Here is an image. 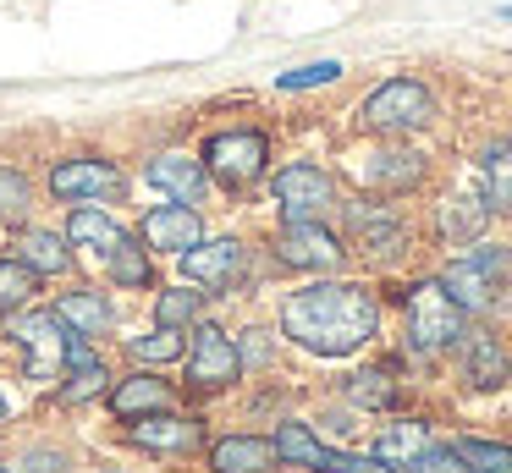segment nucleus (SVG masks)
I'll return each mask as SVG.
<instances>
[{"instance_id":"a878e982","label":"nucleus","mask_w":512,"mask_h":473,"mask_svg":"<svg viewBox=\"0 0 512 473\" xmlns=\"http://www.w3.org/2000/svg\"><path fill=\"white\" fill-rule=\"evenodd\" d=\"M485 220H490V204L479 193H457V198H446V209H441V237L446 242H474L479 231H485Z\"/></svg>"},{"instance_id":"a211bd4d","label":"nucleus","mask_w":512,"mask_h":473,"mask_svg":"<svg viewBox=\"0 0 512 473\" xmlns=\"http://www.w3.org/2000/svg\"><path fill=\"white\" fill-rule=\"evenodd\" d=\"M56 314L67 319L72 336H111V325H116L111 297L94 292V286H83V292H67V297L56 303Z\"/></svg>"},{"instance_id":"7c9ffc66","label":"nucleus","mask_w":512,"mask_h":473,"mask_svg":"<svg viewBox=\"0 0 512 473\" xmlns=\"http://www.w3.org/2000/svg\"><path fill=\"white\" fill-rule=\"evenodd\" d=\"M452 451L468 462V473H512V446H496V440H474V435H463Z\"/></svg>"},{"instance_id":"cd10ccee","label":"nucleus","mask_w":512,"mask_h":473,"mask_svg":"<svg viewBox=\"0 0 512 473\" xmlns=\"http://www.w3.org/2000/svg\"><path fill=\"white\" fill-rule=\"evenodd\" d=\"M39 281H45V275L28 270L23 259H0V314H17V308L34 303Z\"/></svg>"},{"instance_id":"58836bf2","label":"nucleus","mask_w":512,"mask_h":473,"mask_svg":"<svg viewBox=\"0 0 512 473\" xmlns=\"http://www.w3.org/2000/svg\"><path fill=\"white\" fill-rule=\"evenodd\" d=\"M0 413H6V396H0Z\"/></svg>"},{"instance_id":"c85d7f7f","label":"nucleus","mask_w":512,"mask_h":473,"mask_svg":"<svg viewBox=\"0 0 512 473\" xmlns=\"http://www.w3.org/2000/svg\"><path fill=\"white\" fill-rule=\"evenodd\" d=\"M127 352H133L138 363H182L188 336H182L177 325H160V330H149V336H133V341H127Z\"/></svg>"},{"instance_id":"20e7f679","label":"nucleus","mask_w":512,"mask_h":473,"mask_svg":"<svg viewBox=\"0 0 512 473\" xmlns=\"http://www.w3.org/2000/svg\"><path fill=\"white\" fill-rule=\"evenodd\" d=\"M204 171L215 176L221 187H232V193H243V187H254L259 176H265L270 165V138L254 127H237V132H215L210 143H204Z\"/></svg>"},{"instance_id":"c9c22d12","label":"nucleus","mask_w":512,"mask_h":473,"mask_svg":"<svg viewBox=\"0 0 512 473\" xmlns=\"http://www.w3.org/2000/svg\"><path fill=\"white\" fill-rule=\"evenodd\" d=\"M408 473H468V462L457 457L452 446H424L419 457L408 462Z\"/></svg>"},{"instance_id":"6e6552de","label":"nucleus","mask_w":512,"mask_h":473,"mask_svg":"<svg viewBox=\"0 0 512 473\" xmlns=\"http://www.w3.org/2000/svg\"><path fill=\"white\" fill-rule=\"evenodd\" d=\"M347 237H353V248L364 253V259L375 264H397L402 253H408V220L397 215L391 204H353L347 209Z\"/></svg>"},{"instance_id":"5701e85b","label":"nucleus","mask_w":512,"mask_h":473,"mask_svg":"<svg viewBox=\"0 0 512 473\" xmlns=\"http://www.w3.org/2000/svg\"><path fill=\"white\" fill-rule=\"evenodd\" d=\"M67 242H72V248L100 253V259H111L116 242H122V226H116L100 204H78V209H72V220H67Z\"/></svg>"},{"instance_id":"6ab92c4d","label":"nucleus","mask_w":512,"mask_h":473,"mask_svg":"<svg viewBox=\"0 0 512 473\" xmlns=\"http://www.w3.org/2000/svg\"><path fill=\"white\" fill-rule=\"evenodd\" d=\"M479 198L490 204V215H512V143L496 138L479 154Z\"/></svg>"},{"instance_id":"4468645a","label":"nucleus","mask_w":512,"mask_h":473,"mask_svg":"<svg viewBox=\"0 0 512 473\" xmlns=\"http://www.w3.org/2000/svg\"><path fill=\"white\" fill-rule=\"evenodd\" d=\"M127 440L133 446H144V451H193L204 440V429L193 424V418H177V413H138V418H127Z\"/></svg>"},{"instance_id":"b1692460","label":"nucleus","mask_w":512,"mask_h":473,"mask_svg":"<svg viewBox=\"0 0 512 473\" xmlns=\"http://www.w3.org/2000/svg\"><path fill=\"white\" fill-rule=\"evenodd\" d=\"M111 407H116L122 418L160 413V407H171V385L155 380V374H127L122 385H111Z\"/></svg>"},{"instance_id":"423d86ee","label":"nucleus","mask_w":512,"mask_h":473,"mask_svg":"<svg viewBox=\"0 0 512 473\" xmlns=\"http://www.w3.org/2000/svg\"><path fill=\"white\" fill-rule=\"evenodd\" d=\"M507 270H512V253L507 248H474V253H463V259H452L441 270V286L452 292V303L463 308H490L496 303V292H501V281H507Z\"/></svg>"},{"instance_id":"bb28decb","label":"nucleus","mask_w":512,"mask_h":473,"mask_svg":"<svg viewBox=\"0 0 512 473\" xmlns=\"http://www.w3.org/2000/svg\"><path fill=\"white\" fill-rule=\"evenodd\" d=\"M424 446H430V429H424L419 418H397V424H391L386 435L375 440V457L391 462V468H408V462L419 457Z\"/></svg>"},{"instance_id":"2f4dec72","label":"nucleus","mask_w":512,"mask_h":473,"mask_svg":"<svg viewBox=\"0 0 512 473\" xmlns=\"http://www.w3.org/2000/svg\"><path fill=\"white\" fill-rule=\"evenodd\" d=\"M111 281H116V286H133V292L155 281V270H149V253L138 248V242H127V237L116 242V253H111Z\"/></svg>"},{"instance_id":"393cba45","label":"nucleus","mask_w":512,"mask_h":473,"mask_svg":"<svg viewBox=\"0 0 512 473\" xmlns=\"http://www.w3.org/2000/svg\"><path fill=\"white\" fill-rule=\"evenodd\" d=\"M17 259L28 264V270H39V275H67L72 270V248H67V237H56V231H23L17 237Z\"/></svg>"},{"instance_id":"e433bc0d","label":"nucleus","mask_w":512,"mask_h":473,"mask_svg":"<svg viewBox=\"0 0 512 473\" xmlns=\"http://www.w3.org/2000/svg\"><path fill=\"white\" fill-rule=\"evenodd\" d=\"M336 473H397V468H391V462H380V457H347V451H342Z\"/></svg>"},{"instance_id":"1a4fd4ad","label":"nucleus","mask_w":512,"mask_h":473,"mask_svg":"<svg viewBox=\"0 0 512 473\" xmlns=\"http://www.w3.org/2000/svg\"><path fill=\"white\" fill-rule=\"evenodd\" d=\"M342 237H336L325 220H287L276 237V259L292 264V270H309V275H331L342 270Z\"/></svg>"},{"instance_id":"ea45409f","label":"nucleus","mask_w":512,"mask_h":473,"mask_svg":"<svg viewBox=\"0 0 512 473\" xmlns=\"http://www.w3.org/2000/svg\"><path fill=\"white\" fill-rule=\"evenodd\" d=\"M0 473H12V468H0Z\"/></svg>"},{"instance_id":"4c0bfd02","label":"nucleus","mask_w":512,"mask_h":473,"mask_svg":"<svg viewBox=\"0 0 512 473\" xmlns=\"http://www.w3.org/2000/svg\"><path fill=\"white\" fill-rule=\"evenodd\" d=\"M248 341H237V352H243V363H265L270 358V341H259L265 330H243Z\"/></svg>"},{"instance_id":"ddd939ff","label":"nucleus","mask_w":512,"mask_h":473,"mask_svg":"<svg viewBox=\"0 0 512 473\" xmlns=\"http://www.w3.org/2000/svg\"><path fill=\"white\" fill-rule=\"evenodd\" d=\"M193 242H204V220H199V209L193 204H155L144 215V248H155V253H188Z\"/></svg>"},{"instance_id":"9d476101","label":"nucleus","mask_w":512,"mask_h":473,"mask_svg":"<svg viewBox=\"0 0 512 473\" xmlns=\"http://www.w3.org/2000/svg\"><path fill=\"white\" fill-rule=\"evenodd\" d=\"M182 363H188V380L199 385V391H226V385H237V374H243V352H237V341L226 336L221 325L193 330Z\"/></svg>"},{"instance_id":"7ed1b4c3","label":"nucleus","mask_w":512,"mask_h":473,"mask_svg":"<svg viewBox=\"0 0 512 473\" xmlns=\"http://www.w3.org/2000/svg\"><path fill=\"white\" fill-rule=\"evenodd\" d=\"M12 341L28 352V380H34V385H56L61 369H67V347L78 336L67 330V319H61L56 308H28V314L17 308Z\"/></svg>"},{"instance_id":"473e14b6","label":"nucleus","mask_w":512,"mask_h":473,"mask_svg":"<svg viewBox=\"0 0 512 473\" xmlns=\"http://www.w3.org/2000/svg\"><path fill=\"white\" fill-rule=\"evenodd\" d=\"M347 402H358V407H391V402H397V380H391L386 369H364V374H353V380H347Z\"/></svg>"},{"instance_id":"c756f323","label":"nucleus","mask_w":512,"mask_h":473,"mask_svg":"<svg viewBox=\"0 0 512 473\" xmlns=\"http://www.w3.org/2000/svg\"><path fill=\"white\" fill-rule=\"evenodd\" d=\"M28 209H34V187H28V176L12 171V165H0V220H6V226H23Z\"/></svg>"},{"instance_id":"f3484780","label":"nucleus","mask_w":512,"mask_h":473,"mask_svg":"<svg viewBox=\"0 0 512 473\" xmlns=\"http://www.w3.org/2000/svg\"><path fill=\"white\" fill-rule=\"evenodd\" d=\"M61 402H94V396H105V363H100V352L89 347V341H72L67 347V369H61Z\"/></svg>"},{"instance_id":"f8f14e48","label":"nucleus","mask_w":512,"mask_h":473,"mask_svg":"<svg viewBox=\"0 0 512 473\" xmlns=\"http://www.w3.org/2000/svg\"><path fill=\"white\" fill-rule=\"evenodd\" d=\"M182 259V275L199 286H210V292H232L237 275H243V242L237 237H215V242H193L188 253H177Z\"/></svg>"},{"instance_id":"f03ea898","label":"nucleus","mask_w":512,"mask_h":473,"mask_svg":"<svg viewBox=\"0 0 512 473\" xmlns=\"http://www.w3.org/2000/svg\"><path fill=\"white\" fill-rule=\"evenodd\" d=\"M364 127L386 132V138H408V132H424L435 121V94L419 83V77H391L375 94L364 99Z\"/></svg>"},{"instance_id":"f257e3e1","label":"nucleus","mask_w":512,"mask_h":473,"mask_svg":"<svg viewBox=\"0 0 512 473\" xmlns=\"http://www.w3.org/2000/svg\"><path fill=\"white\" fill-rule=\"evenodd\" d=\"M281 330L314 358H353L380 330V303L364 281H309L281 303Z\"/></svg>"},{"instance_id":"412c9836","label":"nucleus","mask_w":512,"mask_h":473,"mask_svg":"<svg viewBox=\"0 0 512 473\" xmlns=\"http://www.w3.org/2000/svg\"><path fill=\"white\" fill-rule=\"evenodd\" d=\"M463 374L474 385H501L512 374V358H507V347H501L496 336H490V330H474V336H468L463 330Z\"/></svg>"},{"instance_id":"72a5a7b5","label":"nucleus","mask_w":512,"mask_h":473,"mask_svg":"<svg viewBox=\"0 0 512 473\" xmlns=\"http://www.w3.org/2000/svg\"><path fill=\"white\" fill-rule=\"evenodd\" d=\"M204 314V292H193V286H171V292H160V303H155V319L160 325H193V319Z\"/></svg>"},{"instance_id":"9b49d317","label":"nucleus","mask_w":512,"mask_h":473,"mask_svg":"<svg viewBox=\"0 0 512 473\" xmlns=\"http://www.w3.org/2000/svg\"><path fill=\"white\" fill-rule=\"evenodd\" d=\"M270 187H276V204H281L287 220H325L331 204H336V182L309 160H292L287 171H276Z\"/></svg>"},{"instance_id":"aec40b11","label":"nucleus","mask_w":512,"mask_h":473,"mask_svg":"<svg viewBox=\"0 0 512 473\" xmlns=\"http://www.w3.org/2000/svg\"><path fill=\"white\" fill-rule=\"evenodd\" d=\"M270 446H276L281 462H298V468H314V473H336V462H342V451L320 446V435L309 424H281Z\"/></svg>"},{"instance_id":"dca6fc26","label":"nucleus","mask_w":512,"mask_h":473,"mask_svg":"<svg viewBox=\"0 0 512 473\" xmlns=\"http://www.w3.org/2000/svg\"><path fill=\"white\" fill-rule=\"evenodd\" d=\"M364 182L375 187V193H408V187L424 182V154L419 149H375L364 160Z\"/></svg>"},{"instance_id":"f704fd0d","label":"nucleus","mask_w":512,"mask_h":473,"mask_svg":"<svg viewBox=\"0 0 512 473\" xmlns=\"http://www.w3.org/2000/svg\"><path fill=\"white\" fill-rule=\"evenodd\" d=\"M336 77H342V61H314V66H298V72H281L276 88L298 94V88H320V83H336Z\"/></svg>"},{"instance_id":"2eb2a0df","label":"nucleus","mask_w":512,"mask_h":473,"mask_svg":"<svg viewBox=\"0 0 512 473\" xmlns=\"http://www.w3.org/2000/svg\"><path fill=\"white\" fill-rule=\"evenodd\" d=\"M149 182L166 198H177V204H199V198L210 193L204 160H188V154H155V160H149Z\"/></svg>"},{"instance_id":"4be33fe9","label":"nucleus","mask_w":512,"mask_h":473,"mask_svg":"<svg viewBox=\"0 0 512 473\" xmlns=\"http://www.w3.org/2000/svg\"><path fill=\"white\" fill-rule=\"evenodd\" d=\"M210 462H215V473H265L270 462H281V457H276V446L259 440V435H226L210 446Z\"/></svg>"},{"instance_id":"39448f33","label":"nucleus","mask_w":512,"mask_h":473,"mask_svg":"<svg viewBox=\"0 0 512 473\" xmlns=\"http://www.w3.org/2000/svg\"><path fill=\"white\" fill-rule=\"evenodd\" d=\"M408 341L413 352H446L463 341V308L441 281H419L408 292Z\"/></svg>"},{"instance_id":"0eeeda50","label":"nucleus","mask_w":512,"mask_h":473,"mask_svg":"<svg viewBox=\"0 0 512 473\" xmlns=\"http://www.w3.org/2000/svg\"><path fill=\"white\" fill-rule=\"evenodd\" d=\"M50 193H56L61 204H100V198L127 193V176L116 171L111 160H100V154H72V160H56Z\"/></svg>"}]
</instances>
